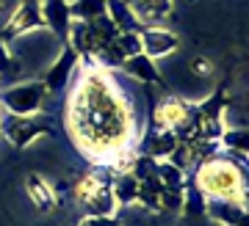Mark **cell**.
<instances>
[{
  "label": "cell",
  "mask_w": 249,
  "mask_h": 226,
  "mask_svg": "<svg viewBox=\"0 0 249 226\" xmlns=\"http://www.w3.org/2000/svg\"><path fill=\"white\" fill-rule=\"evenodd\" d=\"M67 94V132L91 165L111 163L127 149L139 152L142 116L130 91L114 69L94 61H78Z\"/></svg>",
  "instance_id": "1"
},
{
  "label": "cell",
  "mask_w": 249,
  "mask_h": 226,
  "mask_svg": "<svg viewBox=\"0 0 249 226\" xmlns=\"http://www.w3.org/2000/svg\"><path fill=\"white\" fill-rule=\"evenodd\" d=\"M247 157L219 149L216 155L194 165L191 182L205 201H241L247 204Z\"/></svg>",
  "instance_id": "2"
},
{
  "label": "cell",
  "mask_w": 249,
  "mask_h": 226,
  "mask_svg": "<svg viewBox=\"0 0 249 226\" xmlns=\"http://www.w3.org/2000/svg\"><path fill=\"white\" fill-rule=\"evenodd\" d=\"M47 97L42 80H17L11 86H0V111L11 116H39Z\"/></svg>",
  "instance_id": "3"
},
{
  "label": "cell",
  "mask_w": 249,
  "mask_h": 226,
  "mask_svg": "<svg viewBox=\"0 0 249 226\" xmlns=\"http://www.w3.org/2000/svg\"><path fill=\"white\" fill-rule=\"evenodd\" d=\"M45 135H50V122L39 116H11L0 111V138H6L14 149L22 152Z\"/></svg>",
  "instance_id": "4"
},
{
  "label": "cell",
  "mask_w": 249,
  "mask_h": 226,
  "mask_svg": "<svg viewBox=\"0 0 249 226\" xmlns=\"http://www.w3.org/2000/svg\"><path fill=\"white\" fill-rule=\"evenodd\" d=\"M194 105L178 94H163L158 102H152L150 113V130H172L178 132L183 124L191 122Z\"/></svg>",
  "instance_id": "5"
},
{
  "label": "cell",
  "mask_w": 249,
  "mask_h": 226,
  "mask_svg": "<svg viewBox=\"0 0 249 226\" xmlns=\"http://www.w3.org/2000/svg\"><path fill=\"white\" fill-rule=\"evenodd\" d=\"M45 31V19H42V0H22L17 6V11L11 14V19L6 22V28L0 31V36L9 39H19V36Z\"/></svg>",
  "instance_id": "6"
},
{
  "label": "cell",
  "mask_w": 249,
  "mask_h": 226,
  "mask_svg": "<svg viewBox=\"0 0 249 226\" xmlns=\"http://www.w3.org/2000/svg\"><path fill=\"white\" fill-rule=\"evenodd\" d=\"M78 61H80L78 52L72 50L70 44H64L61 52H58V58H55V61L47 66V72L42 75V83H45L47 94H58V91H64V88L70 86Z\"/></svg>",
  "instance_id": "7"
},
{
  "label": "cell",
  "mask_w": 249,
  "mask_h": 226,
  "mask_svg": "<svg viewBox=\"0 0 249 226\" xmlns=\"http://www.w3.org/2000/svg\"><path fill=\"white\" fill-rule=\"evenodd\" d=\"M119 72H122L124 78L133 80L136 86H158V88L166 91V80H163V75H160L155 58H150L147 52H136V55H130V58H124L122 66H119Z\"/></svg>",
  "instance_id": "8"
},
{
  "label": "cell",
  "mask_w": 249,
  "mask_h": 226,
  "mask_svg": "<svg viewBox=\"0 0 249 226\" xmlns=\"http://www.w3.org/2000/svg\"><path fill=\"white\" fill-rule=\"evenodd\" d=\"M142 36V52H147L150 58H166V55H175L180 50V39L175 31H169L166 25H144L139 31Z\"/></svg>",
  "instance_id": "9"
},
{
  "label": "cell",
  "mask_w": 249,
  "mask_h": 226,
  "mask_svg": "<svg viewBox=\"0 0 249 226\" xmlns=\"http://www.w3.org/2000/svg\"><path fill=\"white\" fill-rule=\"evenodd\" d=\"M42 19H45V31H50L64 44L67 31L72 25L70 0H42Z\"/></svg>",
  "instance_id": "10"
},
{
  "label": "cell",
  "mask_w": 249,
  "mask_h": 226,
  "mask_svg": "<svg viewBox=\"0 0 249 226\" xmlns=\"http://www.w3.org/2000/svg\"><path fill=\"white\" fill-rule=\"evenodd\" d=\"M25 193H28V201H31L39 212H53L55 204H58L55 188L47 182L42 174H28L25 177Z\"/></svg>",
  "instance_id": "11"
},
{
  "label": "cell",
  "mask_w": 249,
  "mask_h": 226,
  "mask_svg": "<svg viewBox=\"0 0 249 226\" xmlns=\"http://www.w3.org/2000/svg\"><path fill=\"white\" fill-rule=\"evenodd\" d=\"M136 19L144 25H163L166 17H172L175 11V0H130Z\"/></svg>",
  "instance_id": "12"
},
{
  "label": "cell",
  "mask_w": 249,
  "mask_h": 226,
  "mask_svg": "<svg viewBox=\"0 0 249 226\" xmlns=\"http://www.w3.org/2000/svg\"><path fill=\"white\" fill-rule=\"evenodd\" d=\"M205 215L222 226H247V204L241 201H205Z\"/></svg>",
  "instance_id": "13"
},
{
  "label": "cell",
  "mask_w": 249,
  "mask_h": 226,
  "mask_svg": "<svg viewBox=\"0 0 249 226\" xmlns=\"http://www.w3.org/2000/svg\"><path fill=\"white\" fill-rule=\"evenodd\" d=\"M111 193L119 207H133L136 199H139V179H136L130 171H122V174H114L111 177Z\"/></svg>",
  "instance_id": "14"
},
{
  "label": "cell",
  "mask_w": 249,
  "mask_h": 226,
  "mask_svg": "<svg viewBox=\"0 0 249 226\" xmlns=\"http://www.w3.org/2000/svg\"><path fill=\"white\" fill-rule=\"evenodd\" d=\"M22 72H25L22 61L9 50V42L0 36V86H11V83L22 80Z\"/></svg>",
  "instance_id": "15"
},
{
  "label": "cell",
  "mask_w": 249,
  "mask_h": 226,
  "mask_svg": "<svg viewBox=\"0 0 249 226\" xmlns=\"http://www.w3.org/2000/svg\"><path fill=\"white\" fill-rule=\"evenodd\" d=\"M80 210L86 212V215H116V210H119V204H116L114 193H111V188H100L94 196H91L86 204H80Z\"/></svg>",
  "instance_id": "16"
},
{
  "label": "cell",
  "mask_w": 249,
  "mask_h": 226,
  "mask_svg": "<svg viewBox=\"0 0 249 226\" xmlns=\"http://www.w3.org/2000/svg\"><path fill=\"white\" fill-rule=\"evenodd\" d=\"M155 179H158L166 191H183L188 174L183 168H178L172 160H158V163H155Z\"/></svg>",
  "instance_id": "17"
},
{
  "label": "cell",
  "mask_w": 249,
  "mask_h": 226,
  "mask_svg": "<svg viewBox=\"0 0 249 226\" xmlns=\"http://www.w3.org/2000/svg\"><path fill=\"white\" fill-rule=\"evenodd\" d=\"M219 149L224 152H232V155H244L249 152V132L244 127H224V132L219 135Z\"/></svg>",
  "instance_id": "18"
},
{
  "label": "cell",
  "mask_w": 249,
  "mask_h": 226,
  "mask_svg": "<svg viewBox=\"0 0 249 226\" xmlns=\"http://www.w3.org/2000/svg\"><path fill=\"white\" fill-rule=\"evenodd\" d=\"M70 14L72 19L89 22V19L106 14V0H70Z\"/></svg>",
  "instance_id": "19"
},
{
  "label": "cell",
  "mask_w": 249,
  "mask_h": 226,
  "mask_svg": "<svg viewBox=\"0 0 249 226\" xmlns=\"http://www.w3.org/2000/svg\"><path fill=\"white\" fill-rule=\"evenodd\" d=\"M116 47L122 50L124 58H130V55H136V52H142V36H139V31H119V36H116Z\"/></svg>",
  "instance_id": "20"
},
{
  "label": "cell",
  "mask_w": 249,
  "mask_h": 226,
  "mask_svg": "<svg viewBox=\"0 0 249 226\" xmlns=\"http://www.w3.org/2000/svg\"><path fill=\"white\" fill-rule=\"evenodd\" d=\"M213 69H216L213 61H211V58H205V55H194V58L188 61V72H191L196 80H208L211 75H213Z\"/></svg>",
  "instance_id": "21"
},
{
  "label": "cell",
  "mask_w": 249,
  "mask_h": 226,
  "mask_svg": "<svg viewBox=\"0 0 249 226\" xmlns=\"http://www.w3.org/2000/svg\"><path fill=\"white\" fill-rule=\"evenodd\" d=\"M78 226H89V224H86V221H83V224H78Z\"/></svg>",
  "instance_id": "22"
},
{
  "label": "cell",
  "mask_w": 249,
  "mask_h": 226,
  "mask_svg": "<svg viewBox=\"0 0 249 226\" xmlns=\"http://www.w3.org/2000/svg\"><path fill=\"white\" fill-rule=\"evenodd\" d=\"M0 14H3V3H0Z\"/></svg>",
  "instance_id": "23"
}]
</instances>
